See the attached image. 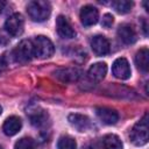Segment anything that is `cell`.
I'll list each match as a JSON object with an SVG mask.
<instances>
[{"instance_id":"cb8c5ba5","label":"cell","mask_w":149,"mask_h":149,"mask_svg":"<svg viewBox=\"0 0 149 149\" xmlns=\"http://www.w3.org/2000/svg\"><path fill=\"white\" fill-rule=\"evenodd\" d=\"M5 6H6V2L5 1H2V0H0V14L2 13V10L5 9Z\"/></svg>"},{"instance_id":"9a60e30c","label":"cell","mask_w":149,"mask_h":149,"mask_svg":"<svg viewBox=\"0 0 149 149\" xmlns=\"http://www.w3.org/2000/svg\"><path fill=\"white\" fill-rule=\"evenodd\" d=\"M22 127V121L19 116H9L6 119V121L3 122V126H2V130L6 135L8 136H13L15 134H17L20 132Z\"/></svg>"},{"instance_id":"d4e9b609","label":"cell","mask_w":149,"mask_h":149,"mask_svg":"<svg viewBox=\"0 0 149 149\" xmlns=\"http://www.w3.org/2000/svg\"><path fill=\"white\" fill-rule=\"evenodd\" d=\"M1 113H2V107L0 106V114H1Z\"/></svg>"},{"instance_id":"ac0fdd59","label":"cell","mask_w":149,"mask_h":149,"mask_svg":"<svg viewBox=\"0 0 149 149\" xmlns=\"http://www.w3.org/2000/svg\"><path fill=\"white\" fill-rule=\"evenodd\" d=\"M111 5L120 14H126V13L130 12V9L133 7V2L128 1V0H115V1H112Z\"/></svg>"},{"instance_id":"2e32d148","label":"cell","mask_w":149,"mask_h":149,"mask_svg":"<svg viewBox=\"0 0 149 149\" xmlns=\"http://www.w3.org/2000/svg\"><path fill=\"white\" fill-rule=\"evenodd\" d=\"M135 63L141 71L148 72V70H149V50H148V48H142L136 52Z\"/></svg>"},{"instance_id":"277c9868","label":"cell","mask_w":149,"mask_h":149,"mask_svg":"<svg viewBox=\"0 0 149 149\" xmlns=\"http://www.w3.org/2000/svg\"><path fill=\"white\" fill-rule=\"evenodd\" d=\"M13 57H14L15 62L21 63V64L27 63L33 57H35L33 41L31 40H22L13 50Z\"/></svg>"},{"instance_id":"ffe728a7","label":"cell","mask_w":149,"mask_h":149,"mask_svg":"<svg viewBox=\"0 0 149 149\" xmlns=\"http://www.w3.org/2000/svg\"><path fill=\"white\" fill-rule=\"evenodd\" d=\"M47 119H48V114H45L44 111H38V112L36 111L33 114H30V121H31V123L34 126H37V127L44 125L45 121H47Z\"/></svg>"},{"instance_id":"603a6c76","label":"cell","mask_w":149,"mask_h":149,"mask_svg":"<svg viewBox=\"0 0 149 149\" xmlns=\"http://www.w3.org/2000/svg\"><path fill=\"white\" fill-rule=\"evenodd\" d=\"M7 66H8V63H7V59L5 56H0V76L7 70Z\"/></svg>"},{"instance_id":"8fae6325","label":"cell","mask_w":149,"mask_h":149,"mask_svg":"<svg viewBox=\"0 0 149 149\" xmlns=\"http://www.w3.org/2000/svg\"><path fill=\"white\" fill-rule=\"evenodd\" d=\"M95 114L99 118V120L102 121L105 125H114L119 119L118 112L108 107H97Z\"/></svg>"},{"instance_id":"7a4b0ae2","label":"cell","mask_w":149,"mask_h":149,"mask_svg":"<svg viewBox=\"0 0 149 149\" xmlns=\"http://www.w3.org/2000/svg\"><path fill=\"white\" fill-rule=\"evenodd\" d=\"M148 129H149L148 114L146 113L143 115V118L135 123V126L133 127V129L130 132V140H132V142L135 146H144L148 142V140H149Z\"/></svg>"},{"instance_id":"6da1fadb","label":"cell","mask_w":149,"mask_h":149,"mask_svg":"<svg viewBox=\"0 0 149 149\" xmlns=\"http://www.w3.org/2000/svg\"><path fill=\"white\" fill-rule=\"evenodd\" d=\"M27 13L35 22H43L48 20L51 13V5L43 0H33L27 5Z\"/></svg>"},{"instance_id":"4fadbf2b","label":"cell","mask_w":149,"mask_h":149,"mask_svg":"<svg viewBox=\"0 0 149 149\" xmlns=\"http://www.w3.org/2000/svg\"><path fill=\"white\" fill-rule=\"evenodd\" d=\"M118 36L125 44H133L137 38L136 31L130 24H121L118 28Z\"/></svg>"},{"instance_id":"484cf974","label":"cell","mask_w":149,"mask_h":149,"mask_svg":"<svg viewBox=\"0 0 149 149\" xmlns=\"http://www.w3.org/2000/svg\"><path fill=\"white\" fill-rule=\"evenodd\" d=\"M0 45H1V41H0Z\"/></svg>"},{"instance_id":"5b68a950","label":"cell","mask_w":149,"mask_h":149,"mask_svg":"<svg viewBox=\"0 0 149 149\" xmlns=\"http://www.w3.org/2000/svg\"><path fill=\"white\" fill-rule=\"evenodd\" d=\"M23 28H24V20L20 13L12 14L5 22L6 31L13 37L20 36L23 33Z\"/></svg>"},{"instance_id":"8992f818","label":"cell","mask_w":149,"mask_h":149,"mask_svg":"<svg viewBox=\"0 0 149 149\" xmlns=\"http://www.w3.org/2000/svg\"><path fill=\"white\" fill-rule=\"evenodd\" d=\"M112 73L114 74V77H116L121 80L128 79L130 77V73H132L128 61L125 57L116 58L112 65Z\"/></svg>"},{"instance_id":"4316f807","label":"cell","mask_w":149,"mask_h":149,"mask_svg":"<svg viewBox=\"0 0 149 149\" xmlns=\"http://www.w3.org/2000/svg\"><path fill=\"white\" fill-rule=\"evenodd\" d=\"M0 149H2V148H1V146H0Z\"/></svg>"},{"instance_id":"44dd1931","label":"cell","mask_w":149,"mask_h":149,"mask_svg":"<svg viewBox=\"0 0 149 149\" xmlns=\"http://www.w3.org/2000/svg\"><path fill=\"white\" fill-rule=\"evenodd\" d=\"M14 149H36V143L31 137H22L16 141Z\"/></svg>"},{"instance_id":"30bf717a","label":"cell","mask_w":149,"mask_h":149,"mask_svg":"<svg viewBox=\"0 0 149 149\" xmlns=\"http://www.w3.org/2000/svg\"><path fill=\"white\" fill-rule=\"evenodd\" d=\"M91 48L97 56H105L109 52V42L102 35H97L91 40Z\"/></svg>"},{"instance_id":"d6986e66","label":"cell","mask_w":149,"mask_h":149,"mask_svg":"<svg viewBox=\"0 0 149 149\" xmlns=\"http://www.w3.org/2000/svg\"><path fill=\"white\" fill-rule=\"evenodd\" d=\"M57 149H77V143L71 136H62L57 142Z\"/></svg>"},{"instance_id":"7402d4cb","label":"cell","mask_w":149,"mask_h":149,"mask_svg":"<svg viewBox=\"0 0 149 149\" xmlns=\"http://www.w3.org/2000/svg\"><path fill=\"white\" fill-rule=\"evenodd\" d=\"M113 22H114L113 15L112 14H105L102 16V20H101V26L105 28H109V27H112Z\"/></svg>"},{"instance_id":"3957f363","label":"cell","mask_w":149,"mask_h":149,"mask_svg":"<svg viewBox=\"0 0 149 149\" xmlns=\"http://www.w3.org/2000/svg\"><path fill=\"white\" fill-rule=\"evenodd\" d=\"M33 45H34V55H35V57H38L41 59L49 58L55 52V47H54L52 42L48 37H45L43 35L35 37L33 40Z\"/></svg>"},{"instance_id":"5bb4252c","label":"cell","mask_w":149,"mask_h":149,"mask_svg":"<svg viewBox=\"0 0 149 149\" xmlns=\"http://www.w3.org/2000/svg\"><path fill=\"white\" fill-rule=\"evenodd\" d=\"M106 72H107V65L102 62H99L90 66L87 71V77L90 80L98 83L104 79V77L106 76Z\"/></svg>"},{"instance_id":"e0dca14e","label":"cell","mask_w":149,"mask_h":149,"mask_svg":"<svg viewBox=\"0 0 149 149\" xmlns=\"http://www.w3.org/2000/svg\"><path fill=\"white\" fill-rule=\"evenodd\" d=\"M104 149H122L123 144L120 137L115 134H108L102 139Z\"/></svg>"},{"instance_id":"9c48e42d","label":"cell","mask_w":149,"mask_h":149,"mask_svg":"<svg viewBox=\"0 0 149 149\" xmlns=\"http://www.w3.org/2000/svg\"><path fill=\"white\" fill-rule=\"evenodd\" d=\"M55 77L63 83L77 81L80 77V70L77 68H63L55 71Z\"/></svg>"},{"instance_id":"7c38bea8","label":"cell","mask_w":149,"mask_h":149,"mask_svg":"<svg viewBox=\"0 0 149 149\" xmlns=\"http://www.w3.org/2000/svg\"><path fill=\"white\" fill-rule=\"evenodd\" d=\"M68 120L72 127H74L79 132H86L91 127V121L86 115L72 113L68 116Z\"/></svg>"},{"instance_id":"52a82bcc","label":"cell","mask_w":149,"mask_h":149,"mask_svg":"<svg viewBox=\"0 0 149 149\" xmlns=\"http://www.w3.org/2000/svg\"><path fill=\"white\" fill-rule=\"evenodd\" d=\"M56 28H57V33L61 37L63 38H73L76 36V31L73 29V27L71 26L70 21L64 16V15H59L56 19Z\"/></svg>"},{"instance_id":"ba28073f","label":"cell","mask_w":149,"mask_h":149,"mask_svg":"<svg viewBox=\"0 0 149 149\" xmlns=\"http://www.w3.org/2000/svg\"><path fill=\"white\" fill-rule=\"evenodd\" d=\"M99 20V12L95 7L91 5H86L80 10V21L85 27L93 26Z\"/></svg>"}]
</instances>
